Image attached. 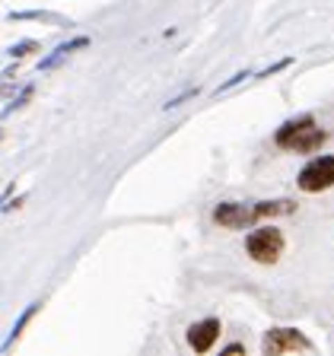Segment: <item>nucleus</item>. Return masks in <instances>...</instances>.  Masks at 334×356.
I'll use <instances>...</instances> for the list:
<instances>
[{
  "instance_id": "nucleus-12",
  "label": "nucleus",
  "mask_w": 334,
  "mask_h": 356,
  "mask_svg": "<svg viewBox=\"0 0 334 356\" xmlns=\"http://www.w3.org/2000/svg\"><path fill=\"white\" fill-rule=\"evenodd\" d=\"M242 350H245L242 343H230V347H226V353H242Z\"/></svg>"
},
{
  "instance_id": "nucleus-4",
  "label": "nucleus",
  "mask_w": 334,
  "mask_h": 356,
  "mask_svg": "<svg viewBox=\"0 0 334 356\" xmlns=\"http://www.w3.org/2000/svg\"><path fill=\"white\" fill-rule=\"evenodd\" d=\"M214 220L220 222L223 229H248L261 220L258 207H248V204H236V200H223L214 207Z\"/></svg>"
},
{
  "instance_id": "nucleus-1",
  "label": "nucleus",
  "mask_w": 334,
  "mask_h": 356,
  "mask_svg": "<svg viewBox=\"0 0 334 356\" xmlns=\"http://www.w3.org/2000/svg\"><path fill=\"white\" fill-rule=\"evenodd\" d=\"M325 140H328V134L321 131V127H315L312 115H299V118L287 121V124L274 134L277 147L293 149V153H315Z\"/></svg>"
},
{
  "instance_id": "nucleus-10",
  "label": "nucleus",
  "mask_w": 334,
  "mask_h": 356,
  "mask_svg": "<svg viewBox=\"0 0 334 356\" xmlns=\"http://www.w3.org/2000/svg\"><path fill=\"white\" fill-rule=\"evenodd\" d=\"M35 48H38L35 42H19V44H13V48H10V58H26V54L35 51Z\"/></svg>"
},
{
  "instance_id": "nucleus-9",
  "label": "nucleus",
  "mask_w": 334,
  "mask_h": 356,
  "mask_svg": "<svg viewBox=\"0 0 334 356\" xmlns=\"http://www.w3.org/2000/svg\"><path fill=\"white\" fill-rule=\"evenodd\" d=\"M32 92H35V86H26V89H22V96H19V99H13V105H10V108L3 111V115H7V118H10V115H13L16 108H22V105H26V102H29V99H32Z\"/></svg>"
},
{
  "instance_id": "nucleus-3",
  "label": "nucleus",
  "mask_w": 334,
  "mask_h": 356,
  "mask_svg": "<svg viewBox=\"0 0 334 356\" xmlns=\"http://www.w3.org/2000/svg\"><path fill=\"white\" fill-rule=\"evenodd\" d=\"M299 188L309 194L334 188V156H315V159L299 172Z\"/></svg>"
},
{
  "instance_id": "nucleus-7",
  "label": "nucleus",
  "mask_w": 334,
  "mask_h": 356,
  "mask_svg": "<svg viewBox=\"0 0 334 356\" xmlns=\"http://www.w3.org/2000/svg\"><path fill=\"white\" fill-rule=\"evenodd\" d=\"M86 44H89V38H86V35H77V38H70V42L58 44V48H54V51L48 54V58H45L42 64H38V70H42V74H48V70H54V67H58L64 58H70V54L80 51V48H86Z\"/></svg>"
},
{
  "instance_id": "nucleus-6",
  "label": "nucleus",
  "mask_w": 334,
  "mask_h": 356,
  "mask_svg": "<svg viewBox=\"0 0 334 356\" xmlns=\"http://www.w3.org/2000/svg\"><path fill=\"white\" fill-rule=\"evenodd\" d=\"M216 337H220V318H204L188 327V343L194 353H207L216 343Z\"/></svg>"
},
{
  "instance_id": "nucleus-5",
  "label": "nucleus",
  "mask_w": 334,
  "mask_h": 356,
  "mask_svg": "<svg viewBox=\"0 0 334 356\" xmlns=\"http://www.w3.org/2000/svg\"><path fill=\"white\" fill-rule=\"evenodd\" d=\"M261 347H264L267 356H277V353H289V350H312V343H309V337H303L293 327H271L264 334Z\"/></svg>"
},
{
  "instance_id": "nucleus-8",
  "label": "nucleus",
  "mask_w": 334,
  "mask_h": 356,
  "mask_svg": "<svg viewBox=\"0 0 334 356\" xmlns=\"http://www.w3.org/2000/svg\"><path fill=\"white\" fill-rule=\"evenodd\" d=\"M38 309H42V302H32V305H29V309L22 312V315H19V321H16V325H13V331H10L7 343H3V350H10V347H13V343H16V341H19V334H22V327L29 325V321H32V315H35V312H38Z\"/></svg>"
},
{
  "instance_id": "nucleus-2",
  "label": "nucleus",
  "mask_w": 334,
  "mask_h": 356,
  "mask_svg": "<svg viewBox=\"0 0 334 356\" xmlns=\"http://www.w3.org/2000/svg\"><path fill=\"white\" fill-rule=\"evenodd\" d=\"M245 248H248L252 261H258V264H277L283 254V232L274 229V226H261V229L248 232Z\"/></svg>"
},
{
  "instance_id": "nucleus-11",
  "label": "nucleus",
  "mask_w": 334,
  "mask_h": 356,
  "mask_svg": "<svg viewBox=\"0 0 334 356\" xmlns=\"http://www.w3.org/2000/svg\"><path fill=\"white\" fill-rule=\"evenodd\" d=\"M245 76H252V74H248V70H239L236 76H230V80H226V83H220V89H216V92H226V89H232V86H236V83H242Z\"/></svg>"
}]
</instances>
